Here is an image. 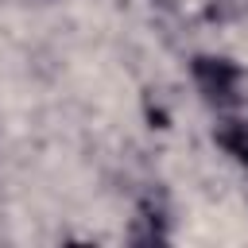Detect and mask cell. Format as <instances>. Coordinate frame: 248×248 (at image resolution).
<instances>
[{"mask_svg":"<svg viewBox=\"0 0 248 248\" xmlns=\"http://www.w3.org/2000/svg\"><path fill=\"white\" fill-rule=\"evenodd\" d=\"M198 78L202 85L213 93V97H232V85H236V70L229 62H213V58H202L198 62Z\"/></svg>","mask_w":248,"mask_h":248,"instance_id":"cell-1","label":"cell"},{"mask_svg":"<svg viewBox=\"0 0 248 248\" xmlns=\"http://www.w3.org/2000/svg\"><path fill=\"white\" fill-rule=\"evenodd\" d=\"M217 140H221L240 163H248V124H229V128L217 132Z\"/></svg>","mask_w":248,"mask_h":248,"instance_id":"cell-2","label":"cell"}]
</instances>
